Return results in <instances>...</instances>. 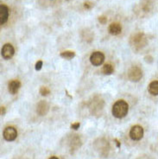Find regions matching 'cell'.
I'll use <instances>...</instances> for the list:
<instances>
[{"label": "cell", "mask_w": 158, "mask_h": 159, "mask_svg": "<svg viewBox=\"0 0 158 159\" xmlns=\"http://www.w3.org/2000/svg\"><path fill=\"white\" fill-rule=\"evenodd\" d=\"M99 23H100V24H105L107 22L106 16H99Z\"/></svg>", "instance_id": "obj_16"}, {"label": "cell", "mask_w": 158, "mask_h": 159, "mask_svg": "<svg viewBox=\"0 0 158 159\" xmlns=\"http://www.w3.org/2000/svg\"><path fill=\"white\" fill-rule=\"evenodd\" d=\"M49 93H50L49 89L46 88V87H42L40 88V93L43 96H47Z\"/></svg>", "instance_id": "obj_15"}, {"label": "cell", "mask_w": 158, "mask_h": 159, "mask_svg": "<svg viewBox=\"0 0 158 159\" xmlns=\"http://www.w3.org/2000/svg\"><path fill=\"white\" fill-rule=\"evenodd\" d=\"M79 127V123H74L71 125V128L72 129H74V130H78Z\"/></svg>", "instance_id": "obj_19"}, {"label": "cell", "mask_w": 158, "mask_h": 159, "mask_svg": "<svg viewBox=\"0 0 158 159\" xmlns=\"http://www.w3.org/2000/svg\"><path fill=\"white\" fill-rule=\"evenodd\" d=\"M61 57H63L65 59H72V58H74L75 56L74 52L73 51H64L62 53H61Z\"/></svg>", "instance_id": "obj_14"}, {"label": "cell", "mask_w": 158, "mask_h": 159, "mask_svg": "<svg viewBox=\"0 0 158 159\" xmlns=\"http://www.w3.org/2000/svg\"><path fill=\"white\" fill-rule=\"evenodd\" d=\"M129 111V105L124 100H118L112 107V114L117 119H122L127 115Z\"/></svg>", "instance_id": "obj_1"}, {"label": "cell", "mask_w": 158, "mask_h": 159, "mask_svg": "<svg viewBox=\"0 0 158 159\" xmlns=\"http://www.w3.org/2000/svg\"><path fill=\"white\" fill-rule=\"evenodd\" d=\"M128 77L131 81L138 82L142 77V72L138 67H132L128 72Z\"/></svg>", "instance_id": "obj_2"}, {"label": "cell", "mask_w": 158, "mask_h": 159, "mask_svg": "<svg viewBox=\"0 0 158 159\" xmlns=\"http://www.w3.org/2000/svg\"><path fill=\"white\" fill-rule=\"evenodd\" d=\"M42 67H43V61H38L36 64V70H41Z\"/></svg>", "instance_id": "obj_17"}, {"label": "cell", "mask_w": 158, "mask_h": 159, "mask_svg": "<svg viewBox=\"0 0 158 159\" xmlns=\"http://www.w3.org/2000/svg\"><path fill=\"white\" fill-rule=\"evenodd\" d=\"M122 31V26L119 23H113L109 26V32L112 36H118Z\"/></svg>", "instance_id": "obj_10"}, {"label": "cell", "mask_w": 158, "mask_h": 159, "mask_svg": "<svg viewBox=\"0 0 158 159\" xmlns=\"http://www.w3.org/2000/svg\"><path fill=\"white\" fill-rule=\"evenodd\" d=\"M9 17V9L5 4L0 5V24H4L7 22Z\"/></svg>", "instance_id": "obj_8"}, {"label": "cell", "mask_w": 158, "mask_h": 159, "mask_svg": "<svg viewBox=\"0 0 158 159\" xmlns=\"http://www.w3.org/2000/svg\"><path fill=\"white\" fill-rule=\"evenodd\" d=\"M149 93L152 95H158V80L152 81L149 85Z\"/></svg>", "instance_id": "obj_12"}, {"label": "cell", "mask_w": 158, "mask_h": 159, "mask_svg": "<svg viewBox=\"0 0 158 159\" xmlns=\"http://www.w3.org/2000/svg\"><path fill=\"white\" fill-rule=\"evenodd\" d=\"M113 71H114V68L112 67V65H111V64H106V65H104V67H103V73L105 75H111L113 73Z\"/></svg>", "instance_id": "obj_13"}, {"label": "cell", "mask_w": 158, "mask_h": 159, "mask_svg": "<svg viewBox=\"0 0 158 159\" xmlns=\"http://www.w3.org/2000/svg\"><path fill=\"white\" fill-rule=\"evenodd\" d=\"M105 61V55L102 52H93L90 56V61L93 66H100Z\"/></svg>", "instance_id": "obj_5"}, {"label": "cell", "mask_w": 158, "mask_h": 159, "mask_svg": "<svg viewBox=\"0 0 158 159\" xmlns=\"http://www.w3.org/2000/svg\"><path fill=\"white\" fill-rule=\"evenodd\" d=\"M48 109H49V107H48V104L46 102V101H40L38 105H37V108H36V111L37 113L41 116L46 115L48 111Z\"/></svg>", "instance_id": "obj_9"}, {"label": "cell", "mask_w": 158, "mask_h": 159, "mask_svg": "<svg viewBox=\"0 0 158 159\" xmlns=\"http://www.w3.org/2000/svg\"><path fill=\"white\" fill-rule=\"evenodd\" d=\"M4 139L7 141H14L17 137V131H16V128L12 127V126H9L4 129Z\"/></svg>", "instance_id": "obj_6"}, {"label": "cell", "mask_w": 158, "mask_h": 159, "mask_svg": "<svg viewBox=\"0 0 158 159\" xmlns=\"http://www.w3.org/2000/svg\"><path fill=\"white\" fill-rule=\"evenodd\" d=\"M49 159H59V158H58V157H51Z\"/></svg>", "instance_id": "obj_21"}, {"label": "cell", "mask_w": 158, "mask_h": 159, "mask_svg": "<svg viewBox=\"0 0 158 159\" xmlns=\"http://www.w3.org/2000/svg\"><path fill=\"white\" fill-rule=\"evenodd\" d=\"M14 54H15V49H14L11 44H4V47L2 48V56L4 59H11L12 56H14Z\"/></svg>", "instance_id": "obj_7"}, {"label": "cell", "mask_w": 158, "mask_h": 159, "mask_svg": "<svg viewBox=\"0 0 158 159\" xmlns=\"http://www.w3.org/2000/svg\"><path fill=\"white\" fill-rule=\"evenodd\" d=\"M93 6V4L90 3V2H86V3L84 4V7L87 9V10H90Z\"/></svg>", "instance_id": "obj_18"}, {"label": "cell", "mask_w": 158, "mask_h": 159, "mask_svg": "<svg viewBox=\"0 0 158 159\" xmlns=\"http://www.w3.org/2000/svg\"><path fill=\"white\" fill-rule=\"evenodd\" d=\"M146 43V37L144 36L143 34H141V33L136 34V35L133 36V38L131 39V43H132V45H133L134 47H136L137 48H142V47H144Z\"/></svg>", "instance_id": "obj_3"}, {"label": "cell", "mask_w": 158, "mask_h": 159, "mask_svg": "<svg viewBox=\"0 0 158 159\" xmlns=\"http://www.w3.org/2000/svg\"><path fill=\"white\" fill-rule=\"evenodd\" d=\"M130 137L132 140L138 141L143 137V129L140 125H134L130 129Z\"/></svg>", "instance_id": "obj_4"}, {"label": "cell", "mask_w": 158, "mask_h": 159, "mask_svg": "<svg viewBox=\"0 0 158 159\" xmlns=\"http://www.w3.org/2000/svg\"><path fill=\"white\" fill-rule=\"evenodd\" d=\"M20 88H21V83H20V81H18V80H11V81L9 83L8 90L11 94H15V93H16L18 92Z\"/></svg>", "instance_id": "obj_11"}, {"label": "cell", "mask_w": 158, "mask_h": 159, "mask_svg": "<svg viewBox=\"0 0 158 159\" xmlns=\"http://www.w3.org/2000/svg\"><path fill=\"white\" fill-rule=\"evenodd\" d=\"M1 114H2V115H4V108L3 107H1Z\"/></svg>", "instance_id": "obj_20"}]
</instances>
